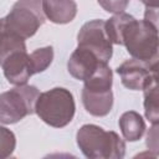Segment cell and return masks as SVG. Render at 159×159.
I'll use <instances>...</instances> for the list:
<instances>
[{
	"instance_id": "cell-1",
	"label": "cell",
	"mask_w": 159,
	"mask_h": 159,
	"mask_svg": "<svg viewBox=\"0 0 159 159\" xmlns=\"http://www.w3.org/2000/svg\"><path fill=\"white\" fill-rule=\"evenodd\" d=\"M106 32L112 43L124 45L133 58L158 63V25L119 12L106 21Z\"/></svg>"
},
{
	"instance_id": "cell-2",
	"label": "cell",
	"mask_w": 159,
	"mask_h": 159,
	"mask_svg": "<svg viewBox=\"0 0 159 159\" xmlns=\"http://www.w3.org/2000/svg\"><path fill=\"white\" fill-rule=\"evenodd\" d=\"M76 142L82 154L91 159H122L125 155V144L119 135L96 124L82 125Z\"/></svg>"
},
{
	"instance_id": "cell-3",
	"label": "cell",
	"mask_w": 159,
	"mask_h": 159,
	"mask_svg": "<svg viewBox=\"0 0 159 159\" xmlns=\"http://www.w3.org/2000/svg\"><path fill=\"white\" fill-rule=\"evenodd\" d=\"M75 112L73 94L63 87H55L40 93L35 104V113L42 122L53 128H63L71 123Z\"/></svg>"
},
{
	"instance_id": "cell-4",
	"label": "cell",
	"mask_w": 159,
	"mask_h": 159,
	"mask_svg": "<svg viewBox=\"0 0 159 159\" xmlns=\"http://www.w3.org/2000/svg\"><path fill=\"white\" fill-rule=\"evenodd\" d=\"M45 17L41 0H17L4 21L10 32L26 40L45 24Z\"/></svg>"
},
{
	"instance_id": "cell-5",
	"label": "cell",
	"mask_w": 159,
	"mask_h": 159,
	"mask_svg": "<svg viewBox=\"0 0 159 159\" xmlns=\"http://www.w3.org/2000/svg\"><path fill=\"white\" fill-rule=\"evenodd\" d=\"M40 92L35 86L20 84L0 94V123L14 124L35 112Z\"/></svg>"
},
{
	"instance_id": "cell-6",
	"label": "cell",
	"mask_w": 159,
	"mask_h": 159,
	"mask_svg": "<svg viewBox=\"0 0 159 159\" xmlns=\"http://www.w3.org/2000/svg\"><path fill=\"white\" fill-rule=\"evenodd\" d=\"M78 47L93 52L102 62L108 63L113 55L112 42L106 32V21L91 20L86 22L77 35Z\"/></svg>"
},
{
	"instance_id": "cell-7",
	"label": "cell",
	"mask_w": 159,
	"mask_h": 159,
	"mask_svg": "<svg viewBox=\"0 0 159 159\" xmlns=\"http://www.w3.org/2000/svg\"><path fill=\"white\" fill-rule=\"evenodd\" d=\"M117 73L124 87L132 91H143L152 78L158 77V63L130 58L117 67Z\"/></svg>"
},
{
	"instance_id": "cell-8",
	"label": "cell",
	"mask_w": 159,
	"mask_h": 159,
	"mask_svg": "<svg viewBox=\"0 0 159 159\" xmlns=\"http://www.w3.org/2000/svg\"><path fill=\"white\" fill-rule=\"evenodd\" d=\"M102 63L106 62H102L93 52L77 46L68 58L67 70L73 78L78 81H86Z\"/></svg>"
},
{
	"instance_id": "cell-9",
	"label": "cell",
	"mask_w": 159,
	"mask_h": 159,
	"mask_svg": "<svg viewBox=\"0 0 159 159\" xmlns=\"http://www.w3.org/2000/svg\"><path fill=\"white\" fill-rule=\"evenodd\" d=\"M9 83L14 86L26 84L32 76L29 65V53L26 51H17L11 53L0 65Z\"/></svg>"
},
{
	"instance_id": "cell-10",
	"label": "cell",
	"mask_w": 159,
	"mask_h": 159,
	"mask_svg": "<svg viewBox=\"0 0 159 159\" xmlns=\"http://www.w3.org/2000/svg\"><path fill=\"white\" fill-rule=\"evenodd\" d=\"M82 103L89 114L94 117H104L113 107L112 89H89L83 87Z\"/></svg>"
},
{
	"instance_id": "cell-11",
	"label": "cell",
	"mask_w": 159,
	"mask_h": 159,
	"mask_svg": "<svg viewBox=\"0 0 159 159\" xmlns=\"http://www.w3.org/2000/svg\"><path fill=\"white\" fill-rule=\"evenodd\" d=\"M45 16L53 24H68L77 15L75 0H41Z\"/></svg>"
},
{
	"instance_id": "cell-12",
	"label": "cell",
	"mask_w": 159,
	"mask_h": 159,
	"mask_svg": "<svg viewBox=\"0 0 159 159\" xmlns=\"http://www.w3.org/2000/svg\"><path fill=\"white\" fill-rule=\"evenodd\" d=\"M118 124L123 138L128 142L139 140L145 132V122L143 117L135 111L124 112L120 116Z\"/></svg>"
},
{
	"instance_id": "cell-13",
	"label": "cell",
	"mask_w": 159,
	"mask_h": 159,
	"mask_svg": "<svg viewBox=\"0 0 159 159\" xmlns=\"http://www.w3.org/2000/svg\"><path fill=\"white\" fill-rule=\"evenodd\" d=\"M144 92V112L147 119L152 124H158L159 122V106H158V77L152 78L145 87Z\"/></svg>"
},
{
	"instance_id": "cell-14",
	"label": "cell",
	"mask_w": 159,
	"mask_h": 159,
	"mask_svg": "<svg viewBox=\"0 0 159 159\" xmlns=\"http://www.w3.org/2000/svg\"><path fill=\"white\" fill-rule=\"evenodd\" d=\"M53 60V48L52 46H46L35 50L29 55V65L32 75L43 72L50 67Z\"/></svg>"
},
{
	"instance_id": "cell-15",
	"label": "cell",
	"mask_w": 159,
	"mask_h": 159,
	"mask_svg": "<svg viewBox=\"0 0 159 159\" xmlns=\"http://www.w3.org/2000/svg\"><path fill=\"white\" fill-rule=\"evenodd\" d=\"M16 147L15 134L6 127L0 125V159H5L12 155Z\"/></svg>"
},
{
	"instance_id": "cell-16",
	"label": "cell",
	"mask_w": 159,
	"mask_h": 159,
	"mask_svg": "<svg viewBox=\"0 0 159 159\" xmlns=\"http://www.w3.org/2000/svg\"><path fill=\"white\" fill-rule=\"evenodd\" d=\"M97 1L103 7V10L112 14L124 12V10L129 4V0H97Z\"/></svg>"
},
{
	"instance_id": "cell-17",
	"label": "cell",
	"mask_w": 159,
	"mask_h": 159,
	"mask_svg": "<svg viewBox=\"0 0 159 159\" xmlns=\"http://www.w3.org/2000/svg\"><path fill=\"white\" fill-rule=\"evenodd\" d=\"M157 128H158V124H153V127L150 128V130L147 134V145H148L149 149L155 150V152H157V148H158V140H157L158 130H157Z\"/></svg>"
},
{
	"instance_id": "cell-18",
	"label": "cell",
	"mask_w": 159,
	"mask_h": 159,
	"mask_svg": "<svg viewBox=\"0 0 159 159\" xmlns=\"http://www.w3.org/2000/svg\"><path fill=\"white\" fill-rule=\"evenodd\" d=\"M147 7H158V0H140Z\"/></svg>"
}]
</instances>
